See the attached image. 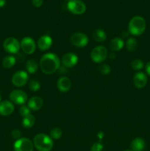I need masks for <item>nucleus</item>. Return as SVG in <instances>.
Wrapping results in <instances>:
<instances>
[{
  "mask_svg": "<svg viewBox=\"0 0 150 151\" xmlns=\"http://www.w3.org/2000/svg\"><path fill=\"white\" fill-rule=\"evenodd\" d=\"M60 61L58 56L54 53L44 55L40 60L41 70L46 75L54 73L60 68Z\"/></svg>",
  "mask_w": 150,
  "mask_h": 151,
  "instance_id": "1",
  "label": "nucleus"
},
{
  "mask_svg": "<svg viewBox=\"0 0 150 151\" xmlns=\"http://www.w3.org/2000/svg\"><path fill=\"white\" fill-rule=\"evenodd\" d=\"M146 27V21L142 16H136L132 17L130 19L128 25L129 31L130 34L138 36V35H142L144 32Z\"/></svg>",
  "mask_w": 150,
  "mask_h": 151,
  "instance_id": "2",
  "label": "nucleus"
},
{
  "mask_svg": "<svg viewBox=\"0 0 150 151\" xmlns=\"http://www.w3.org/2000/svg\"><path fill=\"white\" fill-rule=\"evenodd\" d=\"M33 145L38 151H50L53 147V141L44 134H38L34 137Z\"/></svg>",
  "mask_w": 150,
  "mask_h": 151,
  "instance_id": "3",
  "label": "nucleus"
},
{
  "mask_svg": "<svg viewBox=\"0 0 150 151\" xmlns=\"http://www.w3.org/2000/svg\"><path fill=\"white\" fill-rule=\"evenodd\" d=\"M108 55L107 50L103 46H98L92 50L91 52V58L94 62L97 63L104 61Z\"/></svg>",
  "mask_w": 150,
  "mask_h": 151,
  "instance_id": "4",
  "label": "nucleus"
},
{
  "mask_svg": "<svg viewBox=\"0 0 150 151\" xmlns=\"http://www.w3.org/2000/svg\"><path fill=\"white\" fill-rule=\"evenodd\" d=\"M3 48L10 54H16L20 50V42L16 38L10 37L6 38L3 43Z\"/></svg>",
  "mask_w": 150,
  "mask_h": 151,
  "instance_id": "5",
  "label": "nucleus"
},
{
  "mask_svg": "<svg viewBox=\"0 0 150 151\" xmlns=\"http://www.w3.org/2000/svg\"><path fill=\"white\" fill-rule=\"evenodd\" d=\"M68 10L75 15H81L86 10L85 4L81 0H71L67 4Z\"/></svg>",
  "mask_w": 150,
  "mask_h": 151,
  "instance_id": "6",
  "label": "nucleus"
},
{
  "mask_svg": "<svg viewBox=\"0 0 150 151\" xmlns=\"http://www.w3.org/2000/svg\"><path fill=\"white\" fill-rule=\"evenodd\" d=\"M15 151H33L34 145L27 138H20L15 142L13 145Z\"/></svg>",
  "mask_w": 150,
  "mask_h": 151,
  "instance_id": "7",
  "label": "nucleus"
},
{
  "mask_svg": "<svg viewBox=\"0 0 150 151\" xmlns=\"http://www.w3.org/2000/svg\"><path fill=\"white\" fill-rule=\"evenodd\" d=\"M10 100L12 103L17 105H24L27 101V94L26 92L20 89L13 90L10 94Z\"/></svg>",
  "mask_w": 150,
  "mask_h": 151,
  "instance_id": "8",
  "label": "nucleus"
},
{
  "mask_svg": "<svg viewBox=\"0 0 150 151\" xmlns=\"http://www.w3.org/2000/svg\"><path fill=\"white\" fill-rule=\"evenodd\" d=\"M70 41L76 47H84L88 44V37L82 32H74L70 37Z\"/></svg>",
  "mask_w": 150,
  "mask_h": 151,
  "instance_id": "9",
  "label": "nucleus"
},
{
  "mask_svg": "<svg viewBox=\"0 0 150 151\" xmlns=\"http://www.w3.org/2000/svg\"><path fill=\"white\" fill-rule=\"evenodd\" d=\"M28 79L29 77L27 72L22 70L18 71L12 77V83L16 87H21L27 83Z\"/></svg>",
  "mask_w": 150,
  "mask_h": 151,
  "instance_id": "10",
  "label": "nucleus"
},
{
  "mask_svg": "<svg viewBox=\"0 0 150 151\" xmlns=\"http://www.w3.org/2000/svg\"><path fill=\"white\" fill-rule=\"evenodd\" d=\"M20 47L22 51L28 55H31L35 51L36 44L35 41L30 37H25L20 42Z\"/></svg>",
  "mask_w": 150,
  "mask_h": 151,
  "instance_id": "11",
  "label": "nucleus"
},
{
  "mask_svg": "<svg viewBox=\"0 0 150 151\" xmlns=\"http://www.w3.org/2000/svg\"><path fill=\"white\" fill-rule=\"evenodd\" d=\"M61 61L63 66H66V67H73V66H74L77 63L78 57L74 53L68 52L63 55Z\"/></svg>",
  "mask_w": 150,
  "mask_h": 151,
  "instance_id": "12",
  "label": "nucleus"
},
{
  "mask_svg": "<svg viewBox=\"0 0 150 151\" xmlns=\"http://www.w3.org/2000/svg\"><path fill=\"white\" fill-rule=\"evenodd\" d=\"M15 110L13 103L9 100H4L0 102V114L7 116L12 114Z\"/></svg>",
  "mask_w": 150,
  "mask_h": 151,
  "instance_id": "13",
  "label": "nucleus"
},
{
  "mask_svg": "<svg viewBox=\"0 0 150 151\" xmlns=\"http://www.w3.org/2000/svg\"><path fill=\"white\" fill-rule=\"evenodd\" d=\"M52 44V38L48 35H44L38 39L37 45L39 50L46 51L49 50Z\"/></svg>",
  "mask_w": 150,
  "mask_h": 151,
  "instance_id": "14",
  "label": "nucleus"
},
{
  "mask_svg": "<svg viewBox=\"0 0 150 151\" xmlns=\"http://www.w3.org/2000/svg\"><path fill=\"white\" fill-rule=\"evenodd\" d=\"M133 83L136 88H143L147 83V77L144 72H138L134 75Z\"/></svg>",
  "mask_w": 150,
  "mask_h": 151,
  "instance_id": "15",
  "label": "nucleus"
},
{
  "mask_svg": "<svg viewBox=\"0 0 150 151\" xmlns=\"http://www.w3.org/2000/svg\"><path fill=\"white\" fill-rule=\"evenodd\" d=\"M57 88L61 92H67L71 87V80L67 77H61L57 81Z\"/></svg>",
  "mask_w": 150,
  "mask_h": 151,
  "instance_id": "16",
  "label": "nucleus"
},
{
  "mask_svg": "<svg viewBox=\"0 0 150 151\" xmlns=\"http://www.w3.org/2000/svg\"><path fill=\"white\" fill-rule=\"evenodd\" d=\"M43 105H44V101L42 98L39 97H32L28 101L27 106L30 110L36 111L42 108Z\"/></svg>",
  "mask_w": 150,
  "mask_h": 151,
  "instance_id": "17",
  "label": "nucleus"
},
{
  "mask_svg": "<svg viewBox=\"0 0 150 151\" xmlns=\"http://www.w3.org/2000/svg\"><path fill=\"white\" fill-rule=\"evenodd\" d=\"M124 46V43L123 40L120 38H114L111 40L110 44H109L110 50L115 52L121 50L123 48Z\"/></svg>",
  "mask_w": 150,
  "mask_h": 151,
  "instance_id": "18",
  "label": "nucleus"
},
{
  "mask_svg": "<svg viewBox=\"0 0 150 151\" xmlns=\"http://www.w3.org/2000/svg\"><path fill=\"white\" fill-rule=\"evenodd\" d=\"M145 142L141 138H135L131 142V148L132 151H142L145 147Z\"/></svg>",
  "mask_w": 150,
  "mask_h": 151,
  "instance_id": "19",
  "label": "nucleus"
},
{
  "mask_svg": "<svg viewBox=\"0 0 150 151\" xmlns=\"http://www.w3.org/2000/svg\"><path fill=\"white\" fill-rule=\"evenodd\" d=\"M26 70L29 74H34L38 69V63L34 59H29L26 63Z\"/></svg>",
  "mask_w": 150,
  "mask_h": 151,
  "instance_id": "20",
  "label": "nucleus"
},
{
  "mask_svg": "<svg viewBox=\"0 0 150 151\" xmlns=\"http://www.w3.org/2000/svg\"><path fill=\"white\" fill-rule=\"evenodd\" d=\"M93 38L97 42H103L106 40L107 35L103 29H96L93 32Z\"/></svg>",
  "mask_w": 150,
  "mask_h": 151,
  "instance_id": "21",
  "label": "nucleus"
},
{
  "mask_svg": "<svg viewBox=\"0 0 150 151\" xmlns=\"http://www.w3.org/2000/svg\"><path fill=\"white\" fill-rule=\"evenodd\" d=\"M16 61V59L14 56L8 55L4 58L2 62H1V64H2L3 67L6 68V69H10V68H12L14 66Z\"/></svg>",
  "mask_w": 150,
  "mask_h": 151,
  "instance_id": "22",
  "label": "nucleus"
},
{
  "mask_svg": "<svg viewBox=\"0 0 150 151\" xmlns=\"http://www.w3.org/2000/svg\"><path fill=\"white\" fill-rule=\"evenodd\" d=\"M35 122V116L32 114L26 115V116L23 117L22 119V125L25 128H30L34 125Z\"/></svg>",
  "mask_w": 150,
  "mask_h": 151,
  "instance_id": "23",
  "label": "nucleus"
},
{
  "mask_svg": "<svg viewBox=\"0 0 150 151\" xmlns=\"http://www.w3.org/2000/svg\"><path fill=\"white\" fill-rule=\"evenodd\" d=\"M126 48L130 52L136 51L137 48H138V42H137L136 39L134 38H128L126 42Z\"/></svg>",
  "mask_w": 150,
  "mask_h": 151,
  "instance_id": "24",
  "label": "nucleus"
},
{
  "mask_svg": "<svg viewBox=\"0 0 150 151\" xmlns=\"http://www.w3.org/2000/svg\"><path fill=\"white\" fill-rule=\"evenodd\" d=\"M62 130L60 128H54L50 131V137L53 139H58L62 137Z\"/></svg>",
  "mask_w": 150,
  "mask_h": 151,
  "instance_id": "25",
  "label": "nucleus"
},
{
  "mask_svg": "<svg viewBox=\"0 0 150 151\" xmlns=\"http://www.w3.org/2000/svg\"><path fill=\"white\" fill-rule=\"evenodd\" d=\"M144 62L140 59H135V60H132L131 63V66L135 70H141L144 67Z\"/></svg>",
  "mask_w": 150,
  "mask_h": 151,
  "instance_id": "26",
  "label": "nucleus"
},
{
  "mask_svg": "<svg viewBox=\"0 0 150 151\" xmlns=\"http://www.w3.org/2000/svg\"><path fill=\"white\" fill-rule=\"evenodd\" d=\"M29 88L31 91H37L40 89L41 88V84L36 80H32L29 82Z\"/></svg>",
  "mask_w": 150,
  "mask_h": 151,
  "instance_id": "27",
  "label": "nucleus"
},
{
  "mask_svg": "<svg viewBox=\"0 0 150 151\" xmlns=\"http://www.w3.org/2000/svg\"><path fill=\"white\" fill-rule=\"evenodd\" d=\"M30 109H29L27 106H25V105H22L21 106L20 109H19V113H20V115L23 117L26 116V115L30 114Z\"/></svg>",
  "mask_w": 150,
  "mask_h": 151,
  "instance_id": "28",
  "label": "nucleus"
},
{
  "mask_svg": "<svg viewBox=\"0 0 150 151\" xmlns=\"http://www.w3.org/2000/svg\"><path fill=\"white\" fill-rule=\"evenodd\" d=\"M99 69L103 75H108L110 72V67L107 64H101L99 67Z\"/></svg>",
  "mask_w": 150,
  "mask_h": 151,
  "instance_id": "29",
  "label": "nucleus"
},
{
  "mask_svg": "<svg viewBox=\"0 0 150 151\" xmlns=\"http://www.w3.org/2000/svg\"><path fill=\"white\" fill-rule=\"evenodd\" d=\"M103 147L104 146L102 144H101L100 142H96L91 147V151H101L103 150Z\"/></svg>",
  "mask_w": 150,
  "mask_h": 151,
  "instance_id": "30",
  "label": "nucleus"
},
{
  "mask_svg": "<svg viewBox=\"0 0 150 151\" xmlns=\"http://www.w3.org/2000/svg\"><path fill=\"white\" fill-rule=\"evenodd\" d=\"M11 135L13 139H15L16 140L19 139H20V137H21V131H19V129H14L13 131H12Z\"/></svg>",
  "mask_w": 150,
  "mask_h": 151,
  "instance_id": "31",
  "label": "nucleus"
},
{
  "mask_svg": "<svg viewBox=\"0 0 150 151\" xmlns=\"http://www.w3.org/2000/svg\"><path fill=\"white\" fill-rule=\"evenodd\" d=\"M43 2H44L43 0H32V3L33 4V6H35L36 7H41L43 4Z\"/></svg>",
  "mask_w": 150,
  "mask_h": 151,
  "instance_id": "32",
  "label": "nucleus"
},
{
  "mask_svg": "<svg viewBox=\"0 0 150 151\" xmlns=\"http://www.w3.org/2000/svg\"><path fill=\"white\" fill-rule=\"evenodd\" d=\"M146 72L150 76V61L148 62L146 65Z\"/></svg>",
  "mask_w": 150,
  "mask_h": 151,
  "instance_id": "33",
  "label": "nucleus"
},
{
  "mask_svg": "<svg viewBox=\"0 0 150 151\" xmlns=\"http://www.w3.org/2000/svg\"><path fill=\"white\" fill-rule=\"evenodd\" d=\"M6 1L5 0H0V7H2L5 5Z\"/></svg>",
  "mask_w": 150,
  "mask_h": 151,
  "instance_id": "34",
  "label": "nucleus"
},
{
  "mask_svg": "<svg viewBox=\"0 0 150 151\" xmlns=\"http://www.w3.org/2000/svg\"><path fill=\"white\" fill-rule=\"evenodd\" d=\"M98 137H99L100 139H101V138H102V137H103V134H102V133H101V132H100L99 134H98Z\"/></svg>",
  "mask_w": 150,
  "mask_h": 151,
  "instance_id": "35",
  "label": "nucleus"
},
{
  "mask_svg": "<svg viewBox=\"0 0 150 151\" xmlns=\"http://www.w3.org/2000/svg\"><path fill=\"white\" fill-rule=\"evenodd\" d=\"M0 102H1V96H0Z\"/></svg>",
  "mask_w": 150,
  "mask_h": 151,
  "instance_id": "36",
  "label": "nucleus"
},
{
  "mask_svg": "<svg viewBox=\"0 0 150 151\" xmlns=\"http://www.w3.org/2000/svg\"><path fill=\"white\" fill-rule=\"evenodd\" d=\"M124 151H132V150H124Z\"/></svg>",
  "mask_w": 150,
  "mask_h": 151,
  "instance_id": "37",
  "label": "nucleus"
}]
</instances>
